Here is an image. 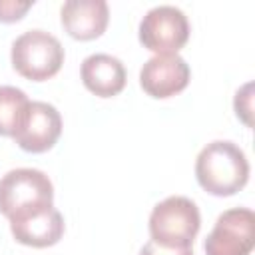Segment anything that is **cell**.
Masks as SVG:
<instances>
[{
    "instance_id": "5",
    "label": "cell",
    "mask_w": 255,
    "mask_h": 255,
    "mask_svg": "<svg viewBox=\"0 0 255 255\" xmlns=\"http://www.w3.org/2000/svg\"><path fill=\"white\" fill-rule=\"evenodd\" d=\"M189 40V20L181 8L159 4L145 12L139 22V42L143 48L161 54H177Z\"/></svg>"
},
{
    "instance_id": "8",
    "label": "cell",
    "mask_w": 255,
    "mask_h": 255,
    "mask_svg": "<svg viewBox=\"0 0 255 255\" xmlns=\"http://www.w3.org/2000/svg\"><path fill=\"white\" fill-rule=\"evenodd\" d=\"M191 78L189 64L179 54L151 56L139 70V84L151 98L165 100L187 88Z\"/></svg>"
},
{
    "instance_id": "11",
    "label": "cell",
    "mask_w": 255,
    "mask_h": 255,
    "mask_svg": "<svg viewBox=\"0 0 255 255\" xmlns=\"http://www.w3.org/2000/svg\"><path fill=\"white\" fill-rule=\"evenodd\" d=\"M80 76L84 86L100 96V98H112L118 96L126 86V68L120 58L112 54H90L80 68Z\"/></svg>"
},
{
    "instance_id": "7",
    "label": "cell",
    "mask_w": 255,
    "mask_h": 255,
    "mask_svg": "<svg viewBox=\"0 0 255 255\" xmlns=\"http://www.w3.org/2000/svg\"><path fill=\"white\" fill-rule=\"evenodd\" d=\"M62 133V116L48 102H28L12 137L30 153H44L58 141Z\"/></svg>"
},
{
    "instance_id": "2",
    "label": "cell",
    "mask_w": 255,
    "mask_h": 255,
    "mask_svg": "<svg viewBox=\"0 0 255 255\" xmlns=\"http://www.w3.org/2000/svg\"><path fill=\"white\" fill-rule=\"evenodd\" d=\"M54 185L50 177L34 167L10 169L0 179V213L10 221L50 207Z\"/></svg>"
},
{
    "instance_id": "15",
    "label": "cell",
    "mask_w": 255,
    "mask_h": 255,
    "mask_svg": "<svg viewBox=\"0 0 255 255\" xmlns=\"http://www.w3.org/2000/svg\"><path fill=\"white\" fill-rule=\"evenodd\" d=\"M139 255H193V249L191 247H165L155 241H147L139 249Z\"/></svg>"
},
{
    "instance_id": "10",
    "label": "cell",
    "mask_w": 255,
    "mask_h": 255,
    "mask_svg": "<svg viewBox=\"0 0 255 255\" xmlns=\"http://www.w3.org/2000/svg\"><path fill=\"white\" fill-rule=\"evenodd\" d=\"M10 231L14 239L22 245L50 247V245H56L64 235V217L54 205H50L30 215L12 219Z\"/></svg>"
},
{
    "instance_id": "9",
    "label": "cell",
    "mask_w": 255,
    "mask_h": 255,
    "mask_svg": "<svg viewBox=\"0 0 255 255\" xmlns=\"http://www.w3.org/2000/svg\"><path fill=\"white\" fill-rule=\"evenodd\" d=\"M64 30L76 40H94L104 34L110 8L106 0H68L60 10Z\"/></svg>"
},
{
    "instance_id": "3",
    "label": "cell",
    "mask_w": 255,
    "mask_h": 255,
    "mask_svg": "<svg viewBox=\"0 0 255 255\" xmlns=\"http://www.w3.org/2000/svg\"><path fill=\"white\" fill-rule=\"evenodd\" d=\"M14 70L32 82H44L56 76L64 64V48L56 36L46 30H26L10 50Z\"/></svg>"
},
{
    "instance_id": "12",
    "label": "cell",
    "mask_w": 255,
    "mask_h": 255,
    "mask_svg": "<svg viewBox=\"0 0 255 255\" xmlns=\"http://www.w3.org/2000/svg\"><path fill=\"white\" fill-rule=\"evenodd\" d=\"M28 102V96L20 88L0 86V135L12 137Z\"/></svg>"
},
{
    "instance_id": "14",
    "label": "cell",
    "mask_w": 255,
    "mask_h": 255,
    "mask_svg": "<svg viewBox=\"0 0 255 255\" xmlns=\"http://www.w3.org/2000/svg\"><path fill=\"white\" fill-rule=\"evenodd\" d=\"M34 0H0V22H16L30 8Z\"/></svg>"
},
{
    "instance_id": "6",
    "label": "cell",
    "mask_w": 255,
    "mask_h": 255,
    "mask_svg": "<svg viewBox=\"0 0 255 255\" xmlns=\"http://www.w3.org/2000/svg\"><path fill=\"white\" fill-rule=\"evenodd\" d=\"M255 245V213L249 207L223 211L205 239V255H249Z\"/></svg>"
},
{
    "instance_id": "13",
    "label": "cell",
    "mask_w": 255,
    "mask_h": 255,
    "mask_svg": "<svg viewBox=\"0 0 255 255\" xmlns=\"http://www.w3.org/2000/svg\"><path fill=\"white\" fill-rule=\"evenodd\" d=\"M251 92H253V84L247 82L243 88L237 90L235 102H233L237 118L243 120V124H245L247 128L253 126V118H251V116H253V106H251V104H253V96H251Z\"/></svg>"
},
{
    "instance_id": "4",
    "label": "cell",
    "mask_w": 255,
    "mask_h": 255,
    "mask_svg": "<svg viewBox=\"0 0 255 255\" xmlns=\"http://www.w3.org/2000/svg\"><path fill=\"white\" fill-rule=\"evenodd\" d=\"M201 227V215L185 195H171L159 201L149 215L151 241L165 247H191Z\"/></svg>"
},
{
    "instance_id": "1",
    "label": "cell",
    "mask_w": 255,
    "mask_h": 255,
    "mask_svg": "<svg viewBox=\"0 0 255 255\" xmlns=\"http://www.w3.org/2000/svg\"><path fill=\"white\" fill-rule=\"evenodd\" d=\"M195 177L211 195L227 197L237 193L249 179V161L245 151L229 139H215L207 143L195 159Z\"/></svg>"
}]
</instances>
